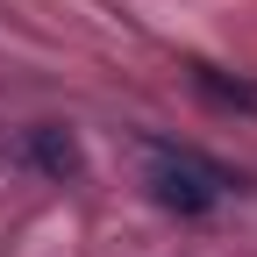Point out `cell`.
<instances>
[{"label":"cell","mask_w":257,"mask_h":257,"mask_svg":"<svg viewBox=\"0 0 257 257\" xmlns=\"http://www.w3.org/2000/svg\"><path fill=\"white\" fill-rule=\"evenodd\" d=\"M229 193H236V179L221 172L214 157L179 150V143H150V200H157V207L200 221V214H214L221 200H229Z\"/></svg>","instance_id":"cell-1"},{"label":"cell","mask_w":257,"mask_h":257,"mask_svg":"<svg viewBox=\"0 0 257 257\" xmlns=\"http://www.w3.org/2000/svg\"><path fill=\"white\" fill-rule=\"evenodd\" d=\"M186 79H193V93H200V100L229 107V114H257V79H229L221 64H200V57L186 64Z\"/></svg>","instance_id":"cell-2"},{"label":"cell","mask_w":257,"mask_h":257,"mask_svg":"<svg viewBox=\"0 0 257 257\" xmlns=\"http://www.w3.org/2000/svg\"><path fill=\"white\" fill-rule=\"evenodd\" d=\"M29 165H36L43 179H79V143L64 136V128H29Z\"/></svg>","instance_id":"cell-3"}]
</instances>
